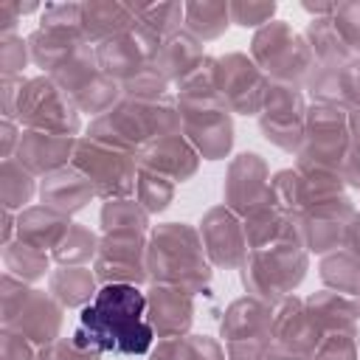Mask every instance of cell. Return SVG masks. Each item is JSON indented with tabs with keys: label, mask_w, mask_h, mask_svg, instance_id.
<instances>
[{
	"label": "cell",
	"mask_w": 360,
	"mask_h": 360,
	"mask_svg": "<svg viewBox=\"0 0 360 360\" xmlns=\"http://www.w3.org/2000/svg\"><path fill=\"white\" fill-rule=\"evenodd\" d=\"M146 295L135 284H104L82 307L76 338L96 352L143 354L152 346V326L143 321Z\"/></svg>",
	"instance_id": "obj_1"
},
{
	"label": "cell",
	"mask_w": 360,
	"mask_h": 360,
	"mask_svg": "<svg viewBox=\"0 0 360 360\" xmlns=\"http://www.w3.org/2000/svg\"><path fill=\"white\" fill-rule=\"evenodd\" d=\"M146 267L160 278V284H174L188 292L202 287L211 276L202 259V242L186 225H163L155 231Z\"/></svg>",
	"instance_id": "obj_2"
},
{
	"label": "cell",
	"mask_w": 360,
	"mask_h": 360,
	"mask_svg": "<svg viewBox=\"0 0 360 360\" xmlns=\"http://www.w3.org/2000/svg\"><path fill=\"white\" fill-rule=\"evenodd\" d=\"M253 59L262 70H267L276 84H292L301 79H309L315 68V56L309 51V42H304L287 22H270L264 25L253 39Z\"/></svg>",
	"instance_id": "obj_3"
},
{
	"label": "cell",
	"mask_w": 360,
	"mask_h": 360,
	"mask_svg": "<svg viewBox=\"0 0 360 360\" xmlns=\"http://www.w3.org/2000/svg\"><path fill=\"white\" fill-rule=\"evenodd\" d=\"M76 110L79 107L73 104V98L51 76L25 82L14 104V115L28 129H45V132H62V135H73L79 129Z\"/></svg>",
	"instance_id": "obj_4"
},
{
	"label": "cell",
	"mask_w": 360,
	"mask_h": 360,
	"mask_svg": "<svg viewBox=\"0 0 360 360\" xmlns=\"http://www.w3.org/2000/svg\"><path fill=\"white\" fill-rule=\"evenodd\" d=\"M307 270L301 245H276L253 250L245 262V287L262 301H278L287 295Z\"/></svg>",
	"instance_id": "obj_5"
},
{
	"label": "cell",
	"mask_w": 360,
	"mask_h": 360,
	"mask_svg": "<svg viewBox=\"0 0 360 360\" xmlns=\"http://www.w3.org/2000/svg\"><path fill=\"white\" fill-rule=\"evenodd\" d=\"M101 197H124L138 188L135 174V158L132 152L98 143L93 138H84L76 143L73 160H70Z\"/></svg>",
	"instance_id": "obj_6"
},
{
	"label": "cell",
	"mask_w": 360,
	"mask_h": 360,
	"mask_svg": "<svg viewBox=\"0 0 360 360\" xmlns=\"http://www.w3.org/2000/svg\"><path fill=\"white\" fill-rule=\"evenodd\" d=\"M217 90L222 96V101L236 110V112H259L267 96V82L264 73L256 62H250L242 53H231L225 59L217 62Z\"/></svg>",
	"instance_id": "obj_7"
},
{
	"label": "cell",
	"mask_w": 360,
	"mask_h": 360,
	"mask_svg": "<svg viewBox=\"0 0 360 360\" xmlns=\"http://www.w3.org/2000/svg\"><path fill=\"white\" fill-rule=\"evenodd\" d=\"M143 253L141 233H107L104 242H98L96 276L104 284H135L146 276Z\"/></svg>",
	"instance_id": "obj_8"
},
{
	"label": "cell",
	"mask_w": 360,
	"mask_h": 360,
	"mask_svg": "<svg viewBox=\"0 0 360 360\" xmlns=\"http://www.w3.org/2000/svg\"><path fill=\"white\" fill-rule=\"evenodd\" d=\"M262 129L270 141H276L284 149H295L304 138V107L298 87L292 84H270L264 96V115Z\"/></svg>",
	"instance_id": "obj_9"
},
{
	"label": "cell",
	"mask_w": 360,
	"mask_h": 360,
	"mask_svg": "<svg viewBox=\"0 0 360 360\" xmlns=\"http://www.w3.org/2000/svg\"><path fill=\"white\" fill-rule=\"evenodd\" d=\"M59 323H62V309L59 304L39 292V290H31V295L25 298V304L3 321V332H14V335H22L39 346H48L56 332H59Z\"/></svg>",
	"instance_id": "obj_10"
},
{
	"label": "cell",
	"mask_w": 360,
	"mask_h": 360,
	"mask_svg": "<svg viewBox=\"0 0 360 360\" xmlns=\"http://www.w3.org/2000/svg\"><path fill=\"white\" fill-rule=\"evenodd\" d=\"M228 202L239 214H253L267 205L270 200V183H267V169L256 155H239L236 163L231 166L228 183H225Z\"/></svg>",
	"instance_id": "obj_11"
},
{
	"label": "cell",
	"mask_w": 360,
	"mask_h": 360,
	"mask_svg": "<svg viewBox=\"0 0 360 360\" xmlns=\"http://www.w3.org/2000/svg\"><path fill=\"white\" fill-rule=\"evenodd\" d=\"M73 135L62 132H45V129H25L17 143V160L28 172H56L68 160H73Z\"/></svg>",
	"instance_id": "obj_12"
},
{
	"label": "cell",
	"mask_w": 360,
	"mask_h": 360,
	"mask_svg": "<svg viewBox=\"0 0 360 360\" xmlns=\"http://www.w3.org/2000/svg\"><path fill=\"white\" fill-rule=\"evenodd\" d=\"M202 242L217 264L233 267L239 262H248V236L239 219L225 208L208 211V217L202 219Z\"/></svg>",
	"instance_id": "obj_13"
},
{
	"label": "cell",
	"mask_w": 360,
	"mask_h": 360,
	"mask_svg": "<svg viewBox=\"0 0 360 360\" xmlns=\"http://www.w3.org/2000/svg\"><path fill=\"white\" fill-rule=\"evenodd\" d=\"M138 163L141 169L155 172L166 180H186L197 169V152L180 135H163L141 146Z\"/></svg>",
	"instance_id": "obj_14"
},
{
	"label": "cell",
	"mask_w": 360,
	"mask_h": 360,
	"mask_svg": "<svg viewBox=\"0 0 360 360\" xmlns=\"http://www.w3.org/2000/svg\"><path fill=\"white\" fill-rule=\"evenodd\" d=\"M273 338L278 340L281 349H290L307 357V354H315L321 343V326L312 318V312L304 309L301 301L287 298L273 315Z\"/></svg>",
	"instance_id": "obj_15"
},
{
	"label": "cell",
	"mask_w": 360,
	"mask_h": 360,
	"mask_svg": "<svg viewBox=\"0 0 360 360\" xmlns=\"http://www.w3.org/2000/svg\"><path fill=\"white\" fill-rule=\"evenodd\" d=\"M146 309L163 338H180L191 323V292L174 284H158L146 298Z\"/></svg>",
	"instance_id": "obj_16"
},
{
	"label": "cell",
	"mask_w": 360,
	"mask_h": 360,
	"mask_svg": "<svg viewBox=\"0 0 360 360\" xmlns=\"http://www.w3.org/2000/svg\"><path fill=\"white\" fill-rule=\"evenodd\" d=\"M39 194H42V202L48 208L70 214V211H79L96 194V188L76 166H62V169L45 174L42 186H39Z\"/></svg>",
	"instance_id": "obj_17"
},
{
	"label": "cell",
	"mask_w": 360,
	"mask_h": 360,
	"mask_svg": "<svg viewBox=\"0 0 360 360\" xmlns=\"http://www.w3.org/2000/svg\"><path fill=\"white\" fill-rule=\"evenodd\" d=\"M138 22L135 6L124 3H84L82 6V34L84 42H107Z\"/></svg>",
	"instance_id": "obj_18"
},
{
	"label": "cell",
	"mask_w": 360,
	"mask_h": 360,
	"mask_svg": "<svg viewBox=\"0 0 360 360\" xmlns=\"http://www.w3.org/2000/svg\"><path fill=\"white\" fill-rule=\"evenodd\" d=\"M70 219L62 211H53L48 205H34L25 208L17 219V239L25 245H34L39 250L56 248L62 242V236L70 231Z\"/></svg>",
	"instance_id": "obj_19"
},
{
	"label": "cell",
	"mask_w": 360,
	"mask_h": 360,
	"mask_svg": "<svg viewBox=\"0 0 360 360\" xmlns=\"http://www.w3.org/2000/svg\"><path fill=\"white\" fill-rule=\"evenodd\" d=\"M84 45L87 42L82 34H62V31H42L39 28L28 37L31 59L48 73H56L62 65H68Z\"/></svg>",
	"instance_id": "obj_20"
},
{
	"label": "cell",
	"mask_w": 360,
	"mask_h": 360,
	"mask_svg": "<svg viewBox=\"0 0 360 360\" xmlns=\"http://www.w3.org/2000/svg\"><path fill=\"white\" fill-rule=\"evenodd\" d=\"M202 59H205V56H202L200 39L191 37V34L177 31L174 37H169V39L160 45V51H158V56H155L152 65L166 76V82H169V79L180 82V79H186Z\"/></svg>",
	"instance_id": "obj_21"
},
{
	"label": "cell",
	"mask_w": 360,
	"mask_h": 360,
	"mask_svg": "<svg viewBox=\"0 0 360 360\" xmlns=\"http://www.w3.org/2000/svg\"><path fill=\"white\" fill-rule=\"evenodd\" d=\"M222 335L231 340H248V338H273V312L259 301H236L225 321Z\"/></svg>",
	"instance_id": "obj_22"
},
{
	"label": "cell",
	"mask_w": 360,
	"mask_h": 360,
	"mask_svg": "<svg viewBox=\"0 0 360 360\" xmlns=\"http://www.w3.org/2000/svg\"><path fill=\"white\" fill-rule=\"evenodd\" d=\"M307 37H309V51L315 56V65H321V68H343V65L352 62V51L343 42L340 31L335 28L332 17L312 20L309 28H307Z\"/></svg>",
	"instance_id": "obj_23"
},
{
	"label": "cell",
	"mask_w": 360,
	"mask_h": 360,
	"mask_svg": "<svg viewBox=\"0 0 360 360\" xmlns=\"http://www.w3.org/2000/svg\"><path fill=\"white\" fill-rule=\"evenodd\" d=\"M307 309L312 312V318L318 321L321 329H329V332H352L354 329V321L360 315V307H354L349 298L338 295V292H318L307 301Z\"/></svg>",
	"instance_id": "obj_24"
},
{
	"label": "cell",
	"mask_w": 360,
	"mask_h": 360,
	"mask_svg": "<svg viewBox=\"0 0 360 360\" xmlns=\"http://www.w3.org/2000/svg\"><path fill=\"white\" fill-rule=\"evenodd\" d=\"M51 292L68 307H87L96 298V276L84 267H62L51 273Z\"/></svg>",
	"instance_id": "obj_25"
},
{
	"label": "cell",
	"mask_w": 360,
	"mask_h": 360,
	"mask_svg": "<svg viewBox=\"0 0 360 360\" xmlns=\"http://www.w3.org/2000/svg\"><path fill=\"white\" fill-rule=\"evenodd\" d=\"M3 259H6V270L22 281H34L39 276H45L48 270V256L45 250L34 248V245H25V242H8L3 245Z\"/></svg>",
	"instance_id": "obj_26"
},
{
	"label": "cell",
	"mask_w": 360,
	"mask_h": 360,
	"mask_svg": "<svg viewBox=\"0 0 360 360\" xmlns=\"http://www.w3.org/2000/svg\"><path fill=\"white\" fill-rule=\"evenodd\" d=\"M231 17V6L228 3H191L186 6V22L191 37H202V39H214L225 31Z\"/></svg>",
	"instance_id": "obj_27"
},
{
	"label": "cell",
	"mask_w": 360,
	"mask_h": 360,
	"mask_svg": "<svg viewBox=\"0 0 360 360\" xmlns=\"http://www.w3.org/2000/svg\"><path fill=\"white\" fill-rule=\"evenodd\" d=\"M135 17L143 28H149L155 37H174L180 22L186 20V6L177 3H158V6H135Z\"/></svg>",
	"instance_id": "obj_28"
},
{
	"label": "cell",
	"mask_w": 360,
	"mask_h": 360,
	"mask_svg": "<svg viewBox=\"0 0 360 360\" xmlns=\"http://www.w3.org/2000/svg\"><path fill=\"white\" fill-rule=\"evenodd\" d=\"M104 233H141L146 228V211L132 200H110L101 211Z\"/></svg>",
	"instance_id": "obj_29"
},
{
	"label": "cell",
	"mask_w": 360,
	"mask_h": 360,
	"mask_svg": "<svg viewBox=\"0 0 360 360\" xmlns=\"http://www.w3.org/2000/svg\"><path fill=\"white\" fill-rule=\"evenodd\" d=\"M321 276L338 292H360V259L352 256L349 250L323 259Z\"/></svg>",
	"instance_id": "obj_30"
},
{
	"label": "cell",
	"mask_w": 360,
	"mask_h": 360,
	"mask_svg": "<svg viewBox=\"0 0 360 360\" xmlns=\"http://www.w3.org/2000/svg\"><path fill=\"white\" fill-rule=\"evenodd\" d=\"M0 191H3V208H22L31 194H34V180L31 172L20 163V160H3V180H0Z\"/></svg>",
	"instance_id": "obj_31"
},
{
	"label": "cell",
	"mask_w": 360,
	"mask_h": 360,
	"mask_svg": "<svg viewBox=\"0 0 360 360\" xmlns=\"http://www.w3.org/2000/svg\"><path fill=\"white\" fill-rule=\"evenodd\" d=\"M98 253V242H96V236L87 231V228H82V225H70V231L62 236V242L53 248V256H56V262H62L65 267H76V264H82V262H87L90 256H96Z\"/></svg>",
	"instance_id": "obj_32"
},
{
	"label": "cell",
	"mask_w": 360,
	"mask_h": 360,
	"mask_svg": "<svg viewBox=\"0 0 360 360\" xmlns=\"http://www.w3.org/2000/svg\"><path fill=\"white\" fill-rule=\"evenodd\" d=\"M174 188H172V180L155 174V172H146L141 169L138 174V200L143 202L146 211H163L172 200Z\"/></svg>",
	"instance_id": "obj_33"
},
{
	"label": "cell",
	"mask_w": 360,
	"mask_h": 360,
	"mask_svg": "<svg viewBox=\"0 0 360 360\" xmlns=\"http://www.w3.org/2000/svg\"><path fill=\"white\" fill-rule=\"evenodd\" d=\"M39 28L42 31H62V34H82V6H76V3L45 6Z\"/></svg>",
	"instance_id": "obj_34"
},
{
	"label": "cell",
	"mask_w": 360,
	"mask_h": 360,
	"mask_svg": "<svg viewBox=\"0 0 360 360\" xmlns=\"http://www.w3.org/2000/svg\"><path fill=\"white\" fill-rule=\"evenodd\" d=\"M332 22L340 31L343 42L349 45V51L352 53L360 51V3H340V6H335Z\"/></svg>",
	"instance_id": "obj_35"
},
{
	"label": "cell",
	"mask_w": 360,
	"mask_h": 360,
	"mask_svg": "<svg viewBox=\"0 0 360 360\" xmlns=\"http://www.w3.org/2000/svg\"><path fill=\"white\" fill-rule=\"evenodd\" d=\"M3 360H51V349L22 335L3 332Z\"/></svg>",
	"instance_id": "obj_36"
},
{
	"label": "cell",
	"mask_w": 360,
	"mask_h": 360,
	"mask_svg": "<svg viewBox=\"0 0 360 360\" xmlns=\"http://www.w3.org/2000/svg\"><path fill=\"white\" fill-rule=\"evenodd\" d=\"M354 357H357V346L346 332H329L326 338H321L315 349V360H354Z\"/></svg>",
	"instance_id": "obj_37"
},
{
	"label": "cell",
	"mask_w": 360,
	"mask_h": 360,
	"mask_svg": "<svg viewBox=\"0 0 360 360\" xmlns=\"http://www.w3.org/2000/svg\"><path fill=\"white\" fill-rule=\"evenodd\" d=\"M28 45L22 42V37H3L0 39V68H3V76H17L22 68H25V59H28Z\"/></svg>",
	"instance_id": "obj_38"
},
{
	"label": "cell",
	"mask_w": 360,
	"mask_h": 360,
	"mask_svg": "<svg viewBox=\"0 0 360 360\" xmlns=\"http://www.w3.org/2000/svg\"><path fill=\"white\" fill-rule=\"evenodd\" d=\"M276 3H231V17L239 25H262L273 17Z\"/></svg>",
	"instance_id": "obj_39"
},
{
	"label": "cell",
	"mask_w": 360,
	"mask_h": 360,
	"mask_svg": "<svg viewBox=\"0 0 360 360\" xmlns=\"http://www.w3.org/2000/svg\"><path fill=\"white\" fill-rule=\"evenodd\" d=\"M28 295H31V290L25 287V281L17 278V276H11V273H6L3 276V321L11 318L25 304Z\"/></svg>",
	"instance_id": "obj_40"
},
{
	"label": "cell",
	"mask_w": 360,
	"mask_h": 360,
	"mask_svg": "<svg viewBox=\"0 0 360 360\" xmlns=\"http://www.w3.org/2000/svg\"><path fill=\"white\" fill-rule=\"evenodd\" d=\"M101 352L90 349L84 340H79L76 335L68 338V340H59L53 349H51V360H98Z\"/></svg>",
	"instance_id": "obj_41"
},
{
	"label": "cell",
	"mask_w": 360,
	"mask_h": 360,
	"mask_svg": "<svg viewBox=\"0 0 360 360\" xmlns=\"http://www.w3.org/2000/svg\"><path fill=\"white\" fill-rule=\"evenodd\" d=\"M17 20H20V6L14 0H0V31H3V37H11Z\"/></svg>",
	"instance_id": "obj_42"
},
{
	"label": "cell",
	"mask_w": 360,
	"mask_h": 360,
	"mask_svg": "<svg viewBox=\"0 0 360 360\" xmlns=\"http://www.w3.org/2000/svg\"><path fill=\"white\" fill-rule=\"evenodd\" d=\"M343 177L360 188V146H354L343 160Z\"/></svg>",
	"instance_id": "obj_43"
},
{
	"label": "cell",
	"mask_w": 360,
	"mask_h": 360,
	"mask_svg": "<svg viewBox=\"0 0 360 360\" xmlns=\"http://www.w3.org/2000/svg\"><path fill=\"white\" fill-rule=\"evenodd\" d=\"M14 141L20 143V138H17V129H14L11 118H6V121H3V158H6V160L11 158V146H14Z\"/></svg>",
	"instance_id": "obj_44"
},
{
	"label": "cell",
	"mask_w": 360,
	"mask_h": 360,
	"mask_svg": "<svg viewBox=\"0 0 360 360\" xmlns=\"http://www.w3.org/2000/svg\"><path fill=\"white\" fill-rule=\"evenodd\" d=\"M357 352H360V343H357Z\"/></svg>",
	"instance_id": "obj_45"
}]
</instances>
